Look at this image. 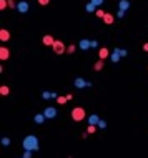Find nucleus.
I'll list each match as a JSON object with an SVG mask.
<instances>
[{"label":"nucleus","instance_id":"f257e3e1","mask_svg":"<svg viewBox=\"0 0 148 158\" xmlns=\"http://www.w3.org/2000/svg\"><path fill=\"white\" fill-rule=\"evenodd\" d=\"M22 147H23V150H32V151H37L40 147L38 143V138L35 137V135H27L25 138H23V141H22Z\"/></svg>","mask_w":148,"mask_h":158},{"label":"nucleus","instance_id":"f03ea898","mask_svg":"<svg viewBox=\"0 0 148 158\" xmlns=\"http://www.w3.org/2000/svg\"><path fill=\"white\" fill-rule=\"evenodd\" d=\"M85 117H87V113H85L83 107H75V108L72 110V120L73 121H83Z\"/></svg>","mask_w":148,"mask_h":158},{"label":"nucleus","instance_id":"7ed1b4c3","mask_svg":"<svg viewBox=\"0 0 148 158\" xmlns=\"http://www.w3.org/2000/svg\"><path fill=\"white\" fill-rule=\"evenodd\" d=\"M52 50H53V53H55V55H63V53L67 52V48H65V43H63L62 40H55V43H53Z\"/></svg>","mask_w":148,"mask_h":158},{"label":"nucleus","instance_id":"20e7f679","mask_svg":"<svg viewBox=\"0 0 148 158\" xmlns=\"http://www.w3.org/2000/svg\"><path fill=\"white\" fill-rule=\"evenodd\" d=\"M43 115L47 118H55L57 117V108L55 107H47V108L43 110Z\"/></svg>","mask_w":148,"mask_h":158},{"label":"nucleus","instance_id":"39448f33","mask_svg":"<svg viewBox=\"0 0 148 158\" xmlns=\"http://www.w3.org/2000/svg\"><path fill=\"white\" fill-rule=\"evenodd\" d=\"M78 48H80V50H88V48H92V40H87V39L80 40V42H78Z\"/></svg>","mask_w":148,"mask_h":158},{"label":"nucleus","instance_id":"423d86ee","mask_svg":"<svg viewBox=\"0 0 148 158\" xmlns=\"http://www.w3.org/2000/svg\"><path fill=\"white\" fill-rule=\"evenodd\" d=\"M110 57V50L107 48V47H102V48L98 50V58L102 60H107Z\"/></svg>","mask_w":148,"mask_h":158},{"label":"nucleus","instance_id":"0eeeda50","mask_svg":"<svg viewBox=\"0 0 148 158\" xmlns=\"http://www.w3.org/2000/svg\"><path fill=\"white\" fill-rule=\"evenodd\" d=\"M17 10H19L20 13H27L29 12V2H19V5H17Z\"/></svg>","mask_w":148,"mask_h":158},{"label":"nucleus","instance_id":"6e6552de","mask_svg":"<svg viewBox=\"0 0 148 158\" xmlns=\"http://www.w3.org/2000/svg\"><path fill=\"white\" fill-rule=\"evenodd\" d=\"M42 42H43V45H45V47H53V43H55V39H53L52 35H45V37L42 39Z\"/></svg>","mask_w":148,"mask_h":158},{"label":"nucleus","instance_id":"1a4fd4ad","mask_svg":"<svg viewBox=\"0 0 148 158\" xmlns=\"http://www.w3.org/2000/svg\"><path fill=\"white\" fill-rule=\"evenodd\" d=\"M10 40V32L7 29L0 30V42H9Z\"/></svg>","mask_w":148,"mask_h":158},{"label":"nucleus","instance_id":"9d476101","mask_svg":"<svg viewBox=\"0 0 148 158\" xmlns=\"http://www.w3.org/2000/svg\"><path fill=\"white\" fill-rule=\"evenodd\" d=\"M120 58H121V55H120V48H115V50H113V53L110 55V60H111L113 63H117Z\"/></svg>","mask_w":148,"mask_h":158},{"label":"nucleus","instance_id":"9b49d317","mask_svg":"<svg viewBox=\"0 0 148 158\" xmlns=\"http://www.w3.org/2000/svg\"><path fill=\"white\" fill-rule=\"evenodd\" d=\"M103 68H105V60L98 58L95 62V65H93V70H95V72H100V70H103Z\"/></svg>","mask_w":148,"mask_h":158},{"label":"nucleus","instance_id":"f8f14e48","mask_svg":"<svg viewBox=\"0 0 148 158\" xmlns=\"http://www.w3.org/2000/svg\"><path fill=\"white\" fill-rule=\"evenodd\" d=\"M10 55V50L7 47H0V60H7Z\"/></svg>","mask_w":148,"mask_h":158},{"label":"nucleus","instance_id":"ddd939ff","mask_svg":"<svg viewBox=\"0 0 148 158\" xmlns=\"http://www.w3.org/2000/svg\"><path fill=\"white\" fill-rule=\"evenodd\" d=\"M98 121H100V117L97 113H92L88 117V125H98Z\"/></svg>","mask_w":148,"mask_h":158},{"label":"nucleus","instance_id":"4468645a","mask_svg":"<svg viewBox=\"0 0 148 158\" xmlns=\"http://www.w3.org/2000/svg\"><path fill=\"white\" fill-rule=\"evenodd\" d=\"M42 97H43V100H52V98H57L58 95H57V93H53V92H48V90H45V92L42 93Z\"/></svg>","mask_w":148,"mask_h":158},{"label":"nucleus","instance_id":"2eb2a0df","mask_svg":"<svg viewBox=\"0 0 148 158\" xmlns=\"http://www.w3.org/2000/svg\"><path fill=\"white\" fill-rule=\"evenodd\" d=\"M103 22H105L107 25H111V23L115 22V15H111V13L107 12V13H105V17H103Z\"/></svg>","mask_w":148,"mask_h":158},{"label":"nucleus","instance_id":"dca6fc26","mask_svg":"<svg viewBox=\"0 0 148 158\" xmlns=\"http://www.w3.org/2000/svg\"><path fill=\"white\" fill-rule=\"evenodd\" d=\"M128 9H130L128 0H120L118 2V10H123V12H125V10H128Z\"/></svg>","mask_w":148,"mask_h":158},{"label":"nucleus","instance_id":"f3484780","mask_svg":"<svg viewBox=\"0 0 148 158\" xmlns=\"http://www.w3.org/2000/svg\"><path fill=\"white\" fill-rule=\"evenodd\" d=\"M75 87L77 88H85V87H88V82H85L83 78H77L75 80Z\"/></svg>","mask_w":148,"mask_h":158},{"label":"nucleus","instance_id":"a211bd4d","mask_svg":"<svg viewBox=\"0 0 148 158\" xmlns=\"http://www.w3.org/2000/svg\"><path fill=\"white\" fill-rule=\"evenodd\" d=\"M45 118H47V117H45L43 113H37V115L33 117V120H35V123H38V125H42V123L45 121Z\"/></svg>","mask_w":148,"mask_h":158},{"label":"nucleus","instance_id":"6ab92c4d","mask_svg":"<svg viewBox=\"0 0 148 158\" xmlns=\"http://www.w3.org/2000/svg\"><path fill=\"white\" fill-rule=\"evenodd\" d=\"M9 93H10V88L7 85H2V87H0V95H2V97H7Z\"/></svg>","mask_w":148,"mask_h":158},{"label":"nucleus","instance_id":"aec40b11","mask_svg":"<svg viewBox=\"0 0 148 158\" xmlns=\"http://www.w3.org/2000/svg\"><path fill=\"white\" fill-rule=\"evenodd\" d=\"M85 10H87L88 13H93V12H97V10H95V5H93L92 2H88V3H87V7H85Z\"/></svg>","mask_w":148,"mask_h":158},{"label":"nucleus","instance_id":"412c9836","mask_svg":"<svg viewBox=\"0 0 148 158\" xmlns=\"http://www.w3.org/2000/svg\"><path fill=\"white\" fill-rule=\"evenodd\" d=\"M57 103H58V105H63V103H67V102H68V100H67V97H62V95H60V97H57Z\"/></svg>","mask_w":148,"mask_h":158},{"label":"nucleus","instance_id":"4be33fe9","mask_svg":"<svg viewBox=\"0 0 148 158\" xmlns=\"http://www.w3.org/2000/svg\"><path fill=\"white\" fill-rule=\"evenodd\" d=\"M97 131V125H88V128H87V133L88 135H93Z\"/></svg>","mask_w":148,"mask_h":158},{"label":"nucleus","instance_id":"5701e85b","mask_svg":"<svg viewBox=\"0 0 148 158\" xmlns=\"http://www.w3.org/2000/svg\"><path fill=\"white\" fill-rule=\"evenodd\" d=\"M105 13H107V12H103L102 9H98L97 12H95V15H97L98 19H102V20H103V17H105Z\"/></svg>","mask_w":148,"mask_h":158},{"label":"nucleus","instance_id":"b1692460","mask_svg":"<svg viewBox=\"0 0 148 158\" xmlns=\"http://www.w3.org/2000/svg\"><path fill=\"white\" fill-rule=\"evenodd\" d=\"M10 143H12V140H10L9 137H3V138H2V145H3V147H9Z\"/></svg>","mask_w":148,"mask_h":158},{"label":"nucleus","instance_id":"393cba45","mask_svg":"<svg viewBox=\"0 0 148 158\" xmlns=\"http://www.w3.org/2000/svg\"><path fill=\"white\" fill-rule=\"evenodd\" d=\"M9 7V0H0V10H5Z\"/></svg>","mask_w":148,"mask_h":158},{"label":"nucleus","instance_id":"a878e982","mask_svg":"<svg viewBox=\"0 0 148 158\" xmlns=\"http://www.w3.org/2000/svg\"><path fill=\"white\" fill-rule=\"evenodd\" d=\"M75 50H77V47H75V45H68V47H67V53H68V55H72V53H75Z\"/></svg>","mask_w":148,"mask_h":158},{"label":"nucleus","instance_id":"bb28decb","mask_svg":"<svg viewBox=\"0 0 148 158\" xmlns=\"http://www.w3.org/2000/svg\"><path fill=\"white\" fill-rule=\"evenodd\" d=\"M97 127H98V128H102V130H103V128H107V121H105V120H100Z\"/></svg>","mask_w":148,"mask_h":158},{"label":"nucleus","instance_id":"cd10ccee","mask_svg":"<svg viewBox=\"0 0 148 158\" xmlns=\"http://www.w3.org/2000/svg\"><path fill=\"white\" fill-rule=\"evenodd\" d=\"M23 158H32V150H23Z\"/></svg>","mask_w":148,"mask_h":158},{"label":"nucleus","instance_id":"c85d7f7f","mask_svg":"<svg viewBox=\"0 0 148 158\" xmlns=\"http://www.w3.org/2000/svg\"><path fill=\"white\" fill-rule=\"evenodd\" d=\"M17 5H19V3H17L15 0H9V7L10 9H17Z\"/></svg>","mask_w":148,"mask_h":158},{"label":"nucleus","instance_id":"c756f323","mask_svg":"<svg viewBox=\"0 0 148 158\" xmlns=\"http://www.w3.org/2000/svg\"><path fill=\"white\" fill-rule=\"evenodd\" d=\"M90 2H92V3H93L95 7H100V5H102V3H103L105 0H90Z\"/></svg>","mask_w":148,"mask_h":158},{"label":"nucleus","instance_id":"7c9ffc66","mask_svg":"<svg viewBox=\"0 0 148 158\" xmlns=\"http://www.w3.org/2000/svg\"><path fill=\"white\" fill-rule=\"evenodd\" d=\"M48 2H50V0H38V3H40V5H43V7H45V5H48Z\"/></svg>","mask_w":148,"mask_h":158},{"label":"nucleus","instance_id":"2f4dec72","mask_svg":"<svg viewBox=\"0 0 148 158\" xmlns=\"http://www.w3.org/2000/svg\"><path fill=\"white\" fill-rule=\"evenodd\" d=\"M117 15H118V19H123V17H125V12H123V10H118Z\"/></svg>","mask_w":148,"mask_h":158},{"label":"nucleus","instance_id":"473e14b6","mask_svg":"<svg viewBox=\"0 0 148 158\" xmlns=\"http://www.w3.org/2000/svg\"><path fill=\"white\" fill-rule=\"evenodd\" d=\"M120 55H121V57H127V50L120 48Z\"/></svg>","mask_w":148,"mask_h":158},{"label":"nucleus","instance_id":"72a5a7b5","mask_svg":"<svg viewBox=\"0 0 148 158\" xmlns=\"http://www.w3.org/2000/svg\"><path fill=\"white\" fill-rule=\"evenodd\" d=\"M95 47H98V42H95V40H92V48H95Z\"/></svg>","mask_w":148,"mask_h":158},{"label":"nucleus","instance_id":"f704fd0d","mask_svg":"<svg viewBox=\"0 0 148 158\" xmlns=\"http://www.w3.org/2000/svg\"><path fill=\"white\" fill-rule=\"evenodd\" d=\"M143 50H145V52H148V42L145 43V45H143Z\"/></svg>","mask_w":148,"mask_h":158},{"label":"nucleus","instance_id":"c9c22d12","mask_svg":"<svg viewBox=\"0 0 148 158\" xmlns=\"http://www.w3.org/2000/svg\"><path fill=\"white\" fill-rule=\"evenodd\" d=\"M22 158H23V157H22Z\"/></svg>","mask_w":148,"mask_h":158}]
</instances>
